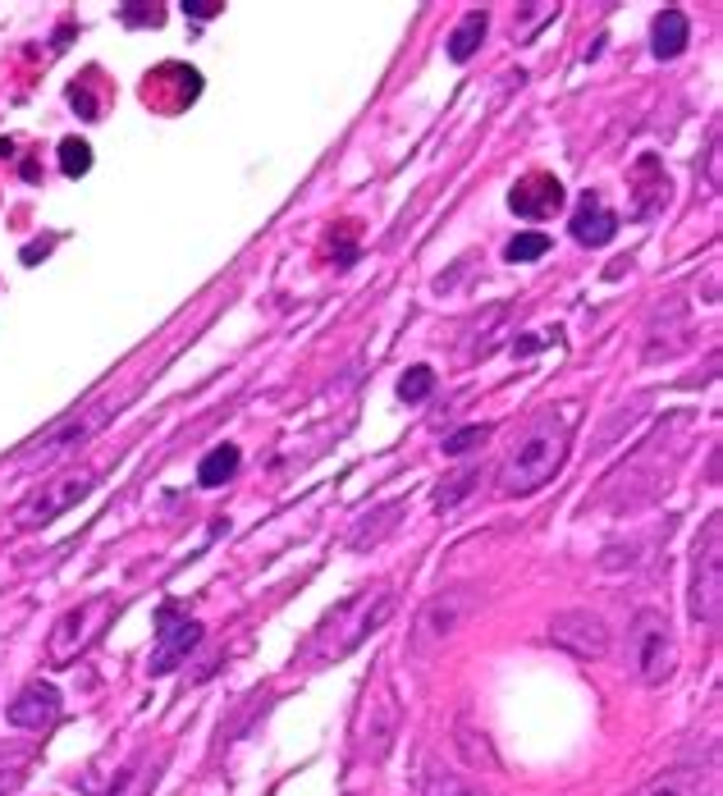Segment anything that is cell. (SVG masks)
Returning a JSON list of instances; mask_svg holds the SVG:
<instances>
[{
    "label": "cell",
    "instance_id": "cell-1",
    "mask_svg": "<svg viewBox=\"0 0 723 796\" xmlns=\"http://www.w3.org/2000/svg\"><path fill=\"white\" fill-rule=\"evenodd\" d=\"M572 431H577V417H572V403H559V408H540L536 417L522 426V435L508 444L504 463H499V495L522 499L536 495L540 485H550L559 476L563 458L572 449Z\"/></svg>",
    "mask_w": 723,
    "mask_h": 796
},
{
    "label": "cell",
    "instance_id": "cell-2",
    "mask_svg": "<svg viewBox=\"0 0 723 796\" xmlns=\"http://www.w3.org/2000/svg\"><path fill=\"white\" fill-rule=\"evenodd\" d=\"M627 678L641 687H664L678 668V641H673V623L659 609H641L627 627V646H623Z\"/></svg>",
    "mask_w": 723,
    "mask_h": 796
},
{
    "label": "cell",
    "instance_id": "cell-3",
    "mask_svg": "<svg viewBox=\"0 0 723 796\" xmlns=\"http://www.w3.org/2000/svg\"><path fill=\"white\" fill-rule=\"evenodd\" d=\"M389 614H394V586H376V591L353 595V600L339 604L335 614H330L321 641H316V659L330 664V659L353 655V650L362 646V641H367V636L376 632Z\"/></svg>",
    "mask_w": 723,
    "mask_h": 796
},
{
    "label": "cell",
    "instance_id": "cell-4",
    "mask_svg": "<svg viewBox=\"0 0 723 796\" xmlns=\"http://www.w3.org/2000/svg\"><path fill=\"white\" fill-rule=\"evenodd\" d=\"M481 609V586L472 581H458V586H444L435 591L431 600L417 609V623H412V636H408V650L417 659L435 655L444 641H454L458 632L467 627V618Z\"/></svg>",
    "mask_w": 723,
    "mask_h": 796
},
{
    "label": "cell",
    "instance_id": "cell-5",
    "mask_svg": "<svg viewBox=\"0 0 723 796\" xmlns=\"http://www.w3.org/2000/svg\"><path fill=\"white\" fill-rule=\"evenodd\" d=\"M723 614V531L719 517L705 527V549L696 545V568H691V618L705 627H719Z\"/></svg>",
    "mask_w": 723,
    "mask_h": 796
},
{
    "label": "cell",
    "instance_id": "cell-6",
    "mask_svg": "<svg viewBox=\"0 0 723 796\" xmlns=\"http://www.w3.org/2000/svg\"><path fill=\"white\" fill-rule=\"evenodd\" d=\"M92 485H97V472H69V476H60L55 485H46L42 495H33L28 504L14 513V527L19 531H37V527H46V522H55L60 513H69L74 504H83L87 495H92Z\"/></svg>",
    "mask_w": 723,
    "mask_h": 796
},
{
    "label": "cell",
    "instance_id": "cell-7",
    "mask_svg": "<svg viewBox=\"0 0 723 796\" xmlns=\"http://www.w3.org/2000/svg\"><path fill=\"white\" fill-rule=\"evenodd\" d=\"M394 728H399V705H394V691L376 687L357 714V755L371 764H380L394 746Z\"/></svg>",
    "mask_w": 723,
    "mask_h": 796
},
{
    "label": "cell",
    "instance_id": "cell-8",
    "mask_svg": "<svg viewBox=\"0 0 723 796\" xmlns=\"http://www.w3.org/2000/svg\"><path fill=\"white\" fill-rule=\"evenodd\" d=\"M156 650H152V673L161 678V673H174V668L188 659V650L202 641V623L188 614H179L174 604H161L156 609Z\"/></svg>",
    "mask_w": 723,
    "mask_h": 796
},
{
    "label": "cell",
    "instance_id": "cell-9",
    "mask_svg": "<svg viewBox=\"0 0 723 796\" xmlns=\"http://www.w3.org/2000/svg\"><path fill=\"white\" fill-rule=\"evenodd\" d=\"M550 636H554V646L572 650L577 659H600L609 650V623L600 614H591V609H563V614H554Z\"/></svg>",
    "mask_w": 723,
    "mask_h": 796
},
{
    "label": "cell",
    "instance_id": "cell-10",
    "mask_svg": "<svg viewBox=\"0 0 723 796\" xmlns=\"http://www.w3.org/2000/svg\"><path fill=\"white\" fill-rule=\"evenodd\" d=\"M106 609H110L106 600H87V604L69 609V614L55 623V632H51V659H55V664H69V659H74L78 650L87 646V627L101 623V618H106Z\"/></svg>",
    "mask_w": 723,
    "mask_h": 796
},
{
    "label": "cell",
    "instance_id": "cell-11",
    "mask_svg": "<svg viewBox=\"0 0 723 796\" xmlns=\"http://www.w3.org/2000/svg\"><path fill=\"white\" fill-rule=\"evenodd\" d=\"M55 714H60V691H55L51 682H42V678L28 682V687L14 696V705H10V723H14V728H23V732L51 728Z\"/></svg>",
    "mask_w": 723,
    "mask_h": 796
},
{
    "label": "cell",
    "instance_id": "cell-12",
    "mask_svg": "<svg viewBox=\"0 0 723 796\" xmlns=\"http://www.w3.org/2000/svg\"><path fill=\"white\" fill-rule=\"evenodd\" d=\"M508 206L527 220H545V216H554V211H563V183L554 179V174H527V179L513 183Z\"/></svg>",
    "mask_w": 723,
    "mask_h": 796
},
{
    "label": "cell",
    "instance_id": "cell-13",
    "mask_svg": "<svg viewBox=\"0 0 723 796\" xmlns=\"http://www.w3.org/2000/svg\"><path fill=\"white\" fill-rule=\"evenodd\" d=\"M614 234H618V216L595 193H586L577 202V211H572V238L586 243V248H605Z\"/></svg>",
    "mask_w": 723,
    "mask_h": 796
},
{
    "label": "cell",
    "instance_id": "cell-14",
    "mask_svg": "<svg viewBox=\"0 0 723 796\" xmlns=\"http://www.w3.org/2000/svg\"><path fill=\"white\" fill-rule=\"evenodd\" d=\"M161 769H165V751L138 755V760H129L115 778H110L115 787H110L106 796H147V792L156 787V778H161Z\"/></svg>",
    "mask_w": 723,
    "mask_h": 796
},
{
    "label": "cell",
    "instance_id": "cell-15",
    "mask_svg": "<svg viewBox=\"0 0 723 796\" xmlns=\"http://www.w3.org/2000/svg\"><path fill=\"white\" fill-rule=\"evenodd\" d=\"M632 796H710V778H705L701 769L682 764V769H664V774H655L650 783H641Z\"/></svg>",
    "mask_w": 723,
    "mask_h": 796
},
{
    "label": "cell",
    "instance_id": "cell-16",
    "mask_svg": "<svg viewBox=\"0 0 723 796\" xmlns=\"http://www.w3.org/2000/svg\"><path fill=\"white\" fill-rule=\"evenodd\" d=\"M687 37H691V23L682 10H664L655 19V28H650V51L659 55V60H678L682 51H687Z\"/></svg>",
    "mask_w": 723,
    "mask_h": 796
},
{
    "label": "cell",
    "instance_id": "cell-17",
    "mask_svg": "<svg viewBox=\"0 0 723 796\" xmlns=\"http://www.w3.org/2000/svg\"><path fill=\"white\" fill-rule=\"evenodd\" d=\"M486 28H490V19H486V10H472L463 23L454 28V37H449V60L454 65H463V60H472V51L481 46V37H486Z\"/></svg>",
    "mask_w": 723,
    "mask_h": 796
},
{
    "label": "cell",
    "instance_id": "cell-18",
    "mask_svg": "<svg viewBox=\"0 0 723 796\" xmlns=\"http://www.w3.org/2000/svg\"><path fill=\"white\" fill-rule=\"evenodd\" d=\"M234 472H238V449L234 444H216V449L202 458V467H197V481L211 490V485H225Z\"/></svg>",
    "mask_w": 723,
    "mask_h": 796
},
{
    "label": "cell",
    "instance_id": "cell-19",
    "mask_svg": "<svg viewBox=\"0 0 723 796\" xmlns=\"http://www.w3.org/2000/svg\"><path fill=\"white\" fill-rule=\"evenodd\" d=\"M399 513H403V504H385V508H380V513L362 517V522H357V531H353V540H348V545H353V549H371V545H376L380 536H385V527H380V522H389V517H399Z\"/></svg>",
    "mask_w": 723,
    "mask_h": 796
},
{
    "label": "cell",
    "instance_id": "cell-20",
    "mask_svg": "<svg viewBox=\"0 0 723 796\" xmlns=\"http://www.w3.org/2000/svg\"><path fill=\"white\" fill-rule=\"evenodd\" d=\"M481 481L476 476V467H463L458 476H449V481H440V490H435V508H454V504H463L467 495H472V485Z\"/></svg>",
    "mask_w": 723,
    "mask_h": 796
},
{
    "label": "cell",
    "instance_id": "cell-21",
    "mask_svg": "<svg viewBox=\"0 0 723 796\" xmlns=\"http://www.w3.org/2000/svg\"><path fill=\"white\" fill-rule=\"evenodd\" d=\"M435 389V371L431 366H408L399 376V398L403 403H421V398Z\"/></svg>",
    "mask_w": 723,
    "mask_h": 796
},
{
    "label": "cell",
    "instance_id": "cell-22",
    "mask_svg": "<svg viewBox=\"0 0 723 796\" xmlns=\"http://www.w3.org/2000/svg\"><path fill=\"white\" fill-rule=\"evenodd\" d=\"M426 796H490L481 783H472V778H458V774H440L426 783Z\"/></svg>",
    "mask_w": 723,
    "mask_h": 796
},
{
    "label": "cell",
    "instance_id": "cell-23",
    "mask_svg": "<svg viewBox=\"0 0 723 796\" xmlns=\"http://www.w3.org/2000/svg\"><path fill=\"white\" fill-rule=\"evenodd\" d=\"M60 165H65L69 179L87 174V170H92V147H87L83 138H65V142H60Z\"/></svg>",
    "mask_w": 723,
    "mask_h": 796
},
{
    "label": "cell",
    "instance_id": "cell-24",
    "mask_svg": "<svg viewBox=\"0 0 723 796\" xmlns=\"http://www.w3.org/2000/svg\"><path fill=\"white\" fill-rule=\"evenodd\" d=\"M545 252H550V234H518L504 248V257L508 261H536V257H545Z\"/></svg>",
    "mask_w": 723,
    "mask_h": 796
},
{
    "label": "cell",
    "instance_id": "cell-25",
    "mask_svg": "<svg viewBox=\"0 0 723 796\" xmlns=\"http://www.w3.org/2000/svg\"><path fill=\"white\" fill-rule=\"evenodd\" d=\"M481 444H486V426H463V431H454L444 440V453H449V458H463L467 449H481Z\"/></svg>",
    "mask_w": 723,
    "mask_h": 796
},
{
    "label": "cell",
    "instance_id": "cell-26",
    "mask_svg": "<svg viewBox=\"0 0 723 796\" xmlns=\"http://www.w3.org/2000/svg\"><path fill=\"white\" fill-rule=\"evenodd\" d=\"M23 769H28V764H23L19 755L0 751V796H14V787L23 783Z\"/></svg>",
    "mask_w": 723,
    "mask_h": 796
},
{
    "label": "cell",
    "instance_id": "cell-27",
    "mask_svg": "<svg viewBox=\"0 0 723 796\" xmlns=\"http://www.w3.org/2000/svg\"><path fill=\"white\" fill-rule=\"evenodd\" d=\"M184 14H193V19H211V14H220V5H216V0H206V5H197V0H193V5H184Z\"/></svg>",
    "mask_w": 723,
    "mask_h": 796
},
{
    "label": "cell",
    "instance_id": "cell-28",
    "mask_svg": "<svg viewBox=\"0 0 723 796\" xmlns=\"http://www.w3.org/2000/svg\"><path fill=\"white\" fill-rule=\"evenodd\" d=\"M536 348H545V344H540V339H536V334H522L518 344H513V353H518V357H527V353H536Z\"/></svg>",
    "mask_w": 723,
    "mask_h": 796
}]
</instances>
